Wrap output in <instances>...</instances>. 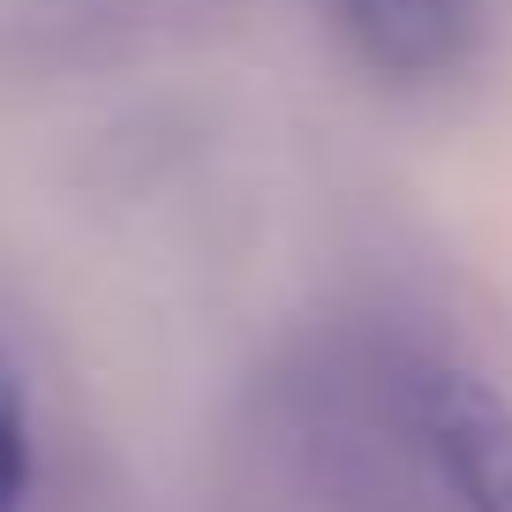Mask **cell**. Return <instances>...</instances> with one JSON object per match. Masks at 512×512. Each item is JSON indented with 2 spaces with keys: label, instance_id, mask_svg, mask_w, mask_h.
<instances>
[{
  "label": "cell",
  "instance_id": "1",
  "mask_svg": "<svg viewBox=\"0 0 512 512\" xmlns=\"http://www.w3.org/2000/svg\"><path fill=\"white\" fill-rule=\"evenodd\" d=\"M400 422L452 512H512V400L460 362H407Z\"/></svg>",
  "mask_w": 512,
  "mask_h": 512
},
{
  "label": "cell",
  "instance_id": "2",
  "mask_svg": "<svg viewBox=\"0 0 512 512\" xmlns=\"http://www.w3.org/2000/svg\"><path fill=\"white\" fill-rule=\"evenodd\" d=\"M347 46L392 83L452 76L475 38V0H324Z\"/></svg>",
  "mask_w": 512,
  "mask_h": 512
},
{
  "label": "cell",
  "instance_id": "3",
  "mask_svg": "<svg viewBox=\"0 0 512 512\" xmlns=\"http://www.w3.org/2000/svg\"><path fill=\"white\" fill-rule=\"evenodd\" d=\"M38 490V437H31V384L16 354L0 347V512H31Z\"/></svg>",
  "mask_w": 512,
  "mask_h": 512
}]
</instances>
